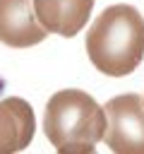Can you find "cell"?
I'll return each mask as SVG.
<instances>
[{
  "label": "cell",
  "mask_w": 144,
  "mask_h": 154,
  "mask_svg": "<svg viewBox=\"0 0 144 154\" xmlns=\"http://www.w3.org/2000/svg\"><path fill=\"white\" fill-rule=\"evenodd\" d=\"M91 65L108 77H127L144 58V17L132 5L106 7L86 34Z\"/></svg>",
  "instance_id": "obj_1"
},
{
  "label": "cell",
  "mask_w": 144,
  "mask_h": 154,
  "mask_svg": "<svg viewBox=\"0 0 144 154\" xmlns=\"http://www.w3.org/2000/svg\"><path fill=\"white\" fill-rule=\"evenodd\" d=\"M43 132L58 154H94L106 135L103 106L82 89H60L46 103Z\"/></svg>",
  "instance_id": "obj_2"
},
{
  "label": "cell",
  "mask_w": 144,
  "mask_h": 154,
  "mask_svg": "<svg viewBox=\"0 0 144 154\" xmlns=\"http://www.w3.org/2000/svg\"><path fill=\"white\" fill-rule=\"evenodd\" d=\"M103 142L113 154H144V103L139 94L113 96L106 106Z\"/></svg>",
  "instance_id": "obj_3"
},
{
  "label": "cell",
  "mask_w": 144,
  "mask_h": 154,
  "mask_svg": "<svg viewBox=\"0 0 144 154\" xmlns=\"http://www.w3.org/2000/svg\"><path fill=\"white\" fill-rule=\"evenodd\" d=\"M48 31L34 14V0H0V43L29 48L41 43Z\"/></svg>",
  "instance_id": "obj_4"
},
{
  "label": "cell",
  "mask_w": 144,
  "mask_h": 154,
  "mask_svg": "<svg viewBox=\"0 0 144 154\" xmlns=\"http://www.w3.org/2000/svg\"><path fill=\"white\" fill-rule=\"evenodd\" d=\"M94 0H34V14L48 34L77 36L89 22Z\"/></svg>",
  "instance_id": "obj_5"
},
{
  "label": "cell",
  "mask_w": 144,
  "mask_h": 154,
  "mask_svg": "<svg viewBox=\"0 0 144 154\" xmlns=\"http://www.w3.org/2000/svg\"><path fill=\"white\" fill-rule=\"evenodd\" d=\"M36 132L34 108L22 96H5L0 101V154L24 152Z\"/></svg>",
  "instance_id": "obj_6"
},
{
  "label": "cell",
  "mask_w": 144,
  "mask_h": 154,
  "mask_svg": "<svg viewBox=\"0 0 144 154\" xmlns=\"http://www.w3.org/2000/svg\"><path fill=\"white\" fill-rule=\"evenodd\" d=\"M142 103H144V96H142Z\"/></svg>",
  "instance_id": "obj_7"
},
{
  "label": "cell",
  "mask_w": 144,
  "mask_h": 154,
  "mask_svg": "<svg viewBox=\"0 0 144 154\" xmlns=\"http://www.w3.org/2000/svg\"><path fill=\"white\" fill-rule=\"evenodd\" d=\"M94 154H96V152H94Z\"/></svg>",
  "instance_id": "obj_8"
}]
</instances>
